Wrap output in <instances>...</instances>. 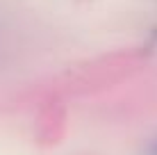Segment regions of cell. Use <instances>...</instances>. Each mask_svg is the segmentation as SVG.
Instances as JSON below:
<instances>
[{
  "label": "cell",
  "mask_w": 157,
  "mask_h": 155,
  "mask_svg": "<svg viewBox=\"0 0 157 155\" xmlns=\"http://www.w3.org/2000/svg\"><path fill=\"white\" fill-rule=\"evenodd\" d=\"M144 155H157V139H153L146 146V151H144Z\"/></svg>",
  "instance_id": "6da1fadb"
}]
</instances>
